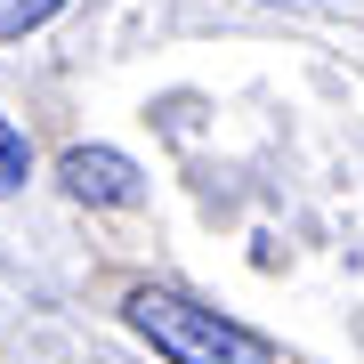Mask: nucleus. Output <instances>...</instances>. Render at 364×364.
I'll use <instances>...</instances> for the list:
<instances>
[{
  "instance_id": "2",
  "label": "nucleus",
  "mask_w": 364,
  "mask_h": 364,
  "mask_svg": "<svg viewBox=\"0 0 364 364\" xmlns=\"http://www.w3.org/2000/svg\"><path fill=\"white\" fill-rule=\"evenodd\" d=\"M57 178H65V195H73V203H105V210H130V203L146 195L138 162H130V154H114V146H73V154L57 162Z\"/></svg>"
},
{
  "instance_id": "3",
  "label": "nucleus",
  "mask_w": 364,
  "mask_h": 364,
  "mask_svg": "<svg viewBox=\"0 0 364 364\" xmlns=\"http://www.w3.org/2000/svg\"><path fill=\"white\" fill-rule=\"evenodd\" d=\"M25 178H33V146H25V130H16L9 114H0V195H16Z\"/></svg>"
},
{
  "instance_id": "1",
  "label": "nucleus",
  "mask_w": 364,
  "mask_h": 364,
  "mask_svg": "<svg viewBox=\"0 0 364 364\" xmlns=\"http://www.w3.org/2000/svg\"><path fill=\"white\" fill-rule=\"evenodd\" d=\"M122 316H130V332L154 340V356H170V364H275V348L251 324H235V316L203 308V299H186L170 284H130Z\"/></svg>"
},
{
  "instance_id": "4",
  "label": "nucleus",
  "mask_w": 364,
  "mask_h": 364,
  "mask_svg": "<svg viewBox=\"0 0 364 364\" xmlns=\"http://www.w3.org/2000/svg\"><path fill=\"white\" fill-rule=\"evenodd\" d=\"M57 9H65V0H0V41H25V33H41Z\"/></svg>"
}]
</instances>
